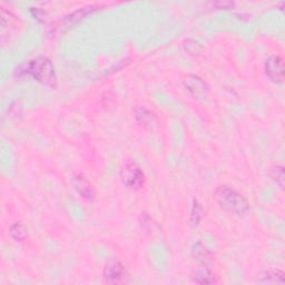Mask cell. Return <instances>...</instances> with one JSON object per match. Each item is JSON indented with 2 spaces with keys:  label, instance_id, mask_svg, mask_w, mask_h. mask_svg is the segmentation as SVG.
Instances as JSON below:
<instances>
[{
  "label": "cell",
  "instance_id": "cell-18",
  "mask_svg": "<svg viewBox=\"0 0 285 285\" xmlns=\"http://www.w3.org/2000/svg\"><path fill=\"white\" fill-rule=\"evenodd\" d=\"M214 7H216L218 9H230L234 7V3L231 2H217L213 4Z\"/></svg>",
  "mask_w": 285,
  "mask_h": 285
},
{
  "label": "cell",
  "instance_id": "cell-2",
  "mask_svg": "<svg viewBox=\"0 0 285 285\" xmlns=\"http://www.w3.org/2000/svg\"><path fill=\"white\" fill-rule=\"evenodd\" d=\"M25 71L46 86L56 87L57 85L56 70L49 58L37 57L33 59L27 64Z\"/></svg>",
  "mask_w": 285,
  "mask_h": 285
},
{
  "label": "cell",
  "instance_id": "cell-4",
  "mask_svg": "<svg viewBox=\"0 0 285 285\" xmlns=\"http://www.w3.org/2000/svg\"><path fill=\"white\" fill-rule=\"evenodd\" d=\"M184 87L195 99H204L210 93V86L207 82L195 75H187L183 80Z\"/></svg>",
  "mask_w": 285,
  "mask_h": 285
},
{
  "label": "cell",
  "instance_id": "cell-9",
  "mask_svg": "<svg viewBox=\"0 0 285 285\" xmlns=\"http://www.w3.org/2000/svg\"><path fill=\"white\" fill-rule=\"evenodd\" d=\"M97 9H98V6H94V5L86 6V7H82V8H79L78 10L74 11L73 14H70L69 16L65 18V19L62 22L64 23L65 27L69 28L70 26L75 25V23H77L79 20H81L82 18L86 17L89 14L94 13V11L97 10Z\"/></svg>",
  "mask_w": 285,
  "mask_h": 285
},
{
  "label": "cell",
  "instance_id": "cell-3",
  "mask_svg": "<svg viewBox=\"0 0 285 285\" xmlns=\"http://www.w3.org/2000/svg\"><path fill=\"white\" fill-rule=\"evenodd\" d=\"M121 180L125 186L139 191L145 186L146 178L140 166L133 159H126L121 167Z\"/></svg>",
  "mask_w": 285,
  "mask_h": 285
},
{
  "label": "cell",
  "instance_id": "cell-7",
  "mask_svg": "<svg viewBox=\"0 0 285 285\" xmlns=\"http://www.w3.org/2000/svg\"><path fill=\"white\" fill-rule=\"evenodd\" d=\"M134 117L140 126L147 130H155L159 126V122L157 116L146 107L137 106L134 109Z\"/></svg>",
  "mask_w": 285,
  "mask_h": 285
},
{
  "label": "cell",
  "instance_id": "cell-14",
  "mask_svg": "<svg viewBox=\"0 0 285 285\" xmlns=\"http://www.w3.org/2000/svg\"><path fill=\"white\" fill-rule=\"evenodd\" d=\"M140 225H141V227L146 231V233H148V234L154 235V234L159 233V226L157 225V223L154 221L151 216H148L147 214L141 215Z\"/></svg>",
  "mask_w": 285,
  "mask_h": 285
},
{
  "label": "cell",
  "instance_id": "cell-6",
  "mask_svg": "<svg viewBox=\"0 0 285 285\" xmlns=\"http://www.w3.org/2000/svg\"><path fill=\"white\" fill-rule=\"evenodd\" d=\"M127 276V272L125 266L120 261L112 260L106 264L104 269V278L107 283L117 284L122 283Z\"/></svg>",
  "mask_w": 285,
  "mask_h": 285
},
{
  "label": "cell",
  "instance_id": "cell-5",
  "mask_svg": "<svg viewBox=\"0 0 285 285\" xmlns=\"http://www.w3.org/2000/svg\"><path fill=\"white\" fill-rule=\"evenodd\" d=\"M265 75L275 84H281L284 80V63L280 56H271L264 64Z\"/></svg>",
  "mask_w": 285,
  "mask_h": 285
},
{
  "label": "cell",
  "instance_id": "cell-10",
  "mask_svg": "<svg viewBox=\"0 0 285 285\" xmlns=\"http://www.w3.org/2000/svg\"><path fill=\"white\" fill-rule=\"evenodd\" d=\"M192 255L195 260H197L198 262L202 264H209L213 261L210 249L201 242L195 243V244L193 245Z\"/></svg>",
  "mask_w": 285,
  "mask_h": 285
},
{
  "label": "cell",
  "instance_id": "cell-12",
  "mask_svg": "<svg viewBox=\"0 0 285 285\" xmlns=\"http://www.w3.org/2000/svg\"><path fill=\"white\" fill-rule=\"evenodd\" d=\"M284 273L281 270H270L265 272L264 274L261 276L260 282L262 283H276V284H283L285 278H284Z\"/></svg>",
  "mask_w": 285,
  "mask_h": 285
},
{
  "label": "cell",
  "instance_id": "cell-13",
  "mask_svg": "<svg viewBox=\"0 0 285 285\" xmlns=\"http://www.w3.org/2000/svg\"><path fill=\"white\" fill-rule=\"evenodd\" d=\"M9 233L11 235V237L17 242H22L26 240L27 237V230L26 227L23 226V224L16 222L13 225H11L9 229Z\"/></svg>",
  "mask_w": 285,
  "mask_h": 285
},
{
  "label": "cell",
  "instance_id": "cell-8",
  "mask_svg": "<svg viewBox=\"0 0 285 285\" xmlns=\"http://www.w3.org/2000/svg\"><path fill=\"white\" fill-rule=\"evenodd\" d=\"M71 184L75 188V191L78 193L82 198L87 201H94L96 197V192L87 178L81 174H75L71 178Z\"/></svg>",
  "mask_w": 285,
  "mask_h": 285
},
{
  "label": "cell",
  "instance_id": "cell-11",
  "mask_svg": "<svg viewBox=\"0 0 285 285\" xmlns=\"http://www.w3.org/2000/svg\"><path fill=\"white\" fill-rule=\"evenodd\" d=\"M192 278L195 283H198V284L215 283V275H214V273L206 266L200 267V269L195 270L192 273Z\"/></svg>",
  "mask_w": 285,
  "mask_h": 285
},
{
  "label": "cell",
  "instance_id": "cell-15",
  "mask_svg": "<svg viewBox=\"0 0 285 285\" xmlns=\"http://www.w3.org/2000/svg\"><path fill=\"white\" fill-rule=\"evenodd\" d=\"M0 17H2V27L3 29L6 28H13L17 25V17L11 13V11L7 10L6 8L2 7L0 8Z\"/></svg>",
  "mask_w": 285,
  "mask_h": 285
},
{
  "label": "cell",
  "instance_id": "cell-1",
  "mask_svg": "<svg viewBox=\"0 0 285 285\" xmlns=\"http://www.w3.org/2000/svg\"><path fill=\"white\" fill-rule=\"evenodd\" d=\"M214 198L223 210L236 215H245L251 209L247 200L236 189L226 185H221L215 189Z\"/></svg>",
  "mask_w": 285,
  "mask_h": 285
},
{
  "label": "cell",
  "instance_id": "cell-16",
  "mask_svg": "<svg viewBox=\"0 0 285 285\" xmlns=\"http://www.w3.org/2000/svg\"><path fill=\"white\" fill-rule=\"evenodd\" d=\"M202 216H203V209H202V206L198 202L195 200L192 204L191 215H189V222H191L193 226H197L201 222Z\"/></svg>",
  "mask_w": 285,
  "mask_h": 285
},
{
  "label": "cell",
  "instance_id": "cell-17",
  "mask_svg": "<svg viewBox=\"0 0 285 285\" xmlns=\"http://www.w3.org/2000/svg\"><path fill=\"white\" fill-rule=\"evenodd\" d=\"M271 177L276 182V184L281 188H284V181H285V174H284V167L282 165H273L270 169Z\"/></svg>",
  "mask_w": 285,
  "mask_h": 285
},
{
  "label": "cell",
  "instance_id": "cell-19",
  "mask_svg": "<svg viewBox=\"0 0 285 285\" xmlns=\"http://www.w3.org/2000/svg\"><path fill=\"white\" fill-rule=\"evenodd\" d=\"M31 11L34 14V17L36 18V19L43 20V21L45 20L44 18H45V16H46V13H45V11L41 10L40 8H32Z\"/></svg>",
  "mask_w": 285,
  "mask_h": 285
}]
</instances>
